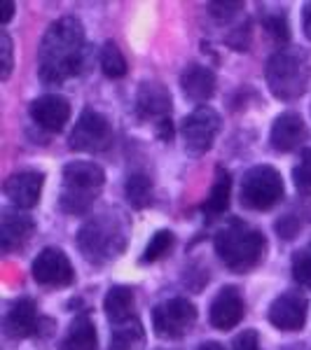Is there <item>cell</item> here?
Segmentation results:
<instances>
[{"label":"cell","mask_w":311,"mask_h":350,"mask_svg":"<svg viewBox=\"0 0 311 350\" xmlns=\"http://www.w3.org/2000/svg\"><path fill=\"white\" fill-rule=\"evenodd\" d=\"M84 59V28L75 16L54 21L38 47V72L45 84H61L77 75Z\"/></svg>","instance_id":"obj_1"},{"label":"cell","mask_w":311,"mask_h":350,"mask_svg":"<svg viewBox=\"0 0 311 350\" xmlns=\"http://www.w3.org/2000/svg\"><path fill=\"white\" fill-rule=\"evenodd\" d=\"M264 250H267L264 236L239 219L229 222L216 234V252L220 262L234 273H244V271L258 267L260 259L264 257Z\"/></svg>","instance_id":"obj_2"},{"label":"cell","mask_w":311,"mask_h":350,"mask_svg":"<svg viewBox=\"0 0 311 350\" xmlns=\"http://www.w3.org/2000/svg\"><path fill=\"white\" fill-rule=\"evenodd\" d=\"M267 77L269 92L281 100H295L309 87L311 80V59L304 49L286 47L279 49L267 61Z\"/></svg>","instance_id":"obj_3"},{"label":"cell","mask_w":311,"mask_h":350,"mask_svg":"<svg viewBox=\"0 0 311 350\" xmlns=\"http://www.w3.org/2000/svg\"><path fill=\"white\" fill-rule=\"evenodd\" d=\"M77 245L82 255L94 264H103L110 259L120 257L124 245H127V229L124 222L112 213L96 215L82 224L77 234Z\"/></svg>","instance_id":"obj_4"},{"label":"cell","mask_w":311,"mask_h":350,"mask_svg":"<svg viewBox=\"0 0 311 350\" xmlns=\"http://www.w3.org/2000/svg\"><path fill=\"white\" fill-rule=\"evenodd\" d=\"M105 173L92 161H73L64 168V189H61V211L68 215H82L92 208L96 191L103 187Z\"/></svg>","instance_id":"obj_5"},{"label":"cell","mask_w":311,"mask_h":350,"mask_svg":"<svg viewBox=\"0 0 311 350\" xmlns=\"http://www.w3.org/2000/svg\"><path fill=\"white\" fill-rule=\"evenodd\" d=\"M284 196V180L276 168L256 166L241 178L239 201L248 211H269Z\"/></svg>","instance_id":"obj_6"},{"label":"cell","mask_w":311,"mask_h":350,"mask_svg":"<svg viewBox=\"0 0 311 350\" xmlns=\"http://www.w3.org/2000/svg\"><path fill=\"white\" fill-rule=\"evenodd\" d=\"M112 143V129L108 120L96 110H84L80 120L75 122V129L68 138V148L75 152H103Z\"/></svg>","instance_id":"obj_7"},{"label":"cell","mask_w":311,"mask_h":350,"mask_svg":"<svg viewBox=\"0 0 311 350\" xmlns=\"http://www.w3.org/2000/svg\"><path fill=\"white\" fill-rule=\"evenodd\" d=\"M197 323V308L188 299H169L152 310V327L162 338H180Z\"/></svg>","instance_id":"obj_8"},{"label":"cell","mask_w":311,"mask_h":350,"mask_svg":"<svg viewBox=\"0 0 311 350\" xmlns=\"http://www.w3.org/2000/svg\"><path fill=\"white\" fill-rule=\"evenodd\" d=\"M220 131V115L208 105L197 108L183 122V140L192 154H203L213 148V140Z\"/></svg>","instance_id":"obj_9"},{"label":"cell","mask_w":311,"mask_h":350,"mask_svg":"<svg viewBox=\"0 0 311 350\" xmlns=\"http://www.w3.org/2000/svg\"><path fill=\"white\" fill-rule=\"evenodd\" d=\"M33 278H36L38 285L45 287H64L73 283L75 273H73V267L64 255V250L45 247L36 262H33Z\"/></svg>","instance_id":"obj_10"},{"label":"cell","mask_w":311,"mask_h":350,"mask_svg":"<svg viewBox=\"0 0 311 350\" xmlns=\"http://www.w3.org/2000/svg\"><path fill=\"white\" fill-rule=\"evenodd\" d=\"M136 115L143 122H155V126L171 120V94L160 82L140 84L136 96Z\"/></svg>","instance_id":"obj_11"},{"label":"cell","mask_w":311,"mask_h":350,"mask_svg":"<svg viewBox=\"0 0 311 350\" xmlns=\"http://www.w3.org/2000/svg\"><path fill=\"white\" fill-rule=\"evenodd\" d=\"M309 301L299 292H286L269 306V323L284 332H297L307 323Z\"/></svg>","instance_id":"obj_12"},{"label":"cell","mask_w":311,"mask_h":350,"mask_svg":"<svg viewBox=\"0 0 311 350\" xmlns=\"http://www.w3.org/2000/svg\"><path fill=\"white\" fill-rule=\"evenodd\" d=\"M246 313V304H244V297L236 287H223L218 292L216 299L211 304V325L216 329H232L241 323Z\"/></svg>","instance_id":"obj_13"},{"label":"cell","mask_w":311,"mask_h":350,"mask_svg":"<svg viewBox=\"0 0 311 350\" xmlns=\"http://www.w3.org/2000/svg\"><path fill=\"white\" fill-rule=\"evenodd\" d=\"M31 117L38 126L56 133L71 120V103H68L64 96H56V94L40 96V98H36L31 103Z\"/></svg>","instance_id":"obj_14"},{"label":"cell","mask_w":311,"mask_h":350,"mask_svg":"<svg viewBox=\"0 0 311 350\" xmlns=\"http://www.w3.org/2000/svg\"><path fill=\"white\" fill-rule=\"evenodd\" d=\"M42 183H45L42 173L19 171L5 180L3 189H5V196H8L16 208H33L40 201Z\"/></svg>","instance_id":"obj_15"},{"label":"cell","mask_w":311,"mask_h":350,"mask_svg":"<svg viewBox=\"0 0 311 350\" xmlns=\"http://www.w3.org/2000/svg\"><path fill=\"white\" fill-rule=\"evenodd\" d=\"M304 138H307V126L297 112H284L276 117L274 126H271V148L279 152H290L299 148Z\"/></svg>","instance_id":"obj_16"},{"label":"cell","mask_w":311,"mask_h":350,"mask_svg":"<svg viewBox=\"0 0 311 350\" xmlns=\"http://www.w3.org/2000/svg\"><path fill=\"white\" fill-rule=\"evenodd\" d=\"M38 327V313L36 304L31 299H19L12 304V308L5 315V334L10 338H26L36 332Z\"/></svg>","instance_id":"obj_17"},{"label":"cell","mask_w":311,"mask_h":350,"mask_svg":"<svg viewBox=\"0 0 311 350\" xmlns=\"http://www.w3.org/2000/svg\"><path fill=\"white\" fill-rule=\"evenodd\" d=\"M180 87H183V94L188 98L197 100V103H203V100H208L213 92H216V75L208 68L192 64L180 75Z\"/></svg>","instance_id":"obj_18"},{"label":"cell","mask_w":311,"mask_h":350,"mask_svg":"<svg viewBox=\"0 0 311 350\" xmlns=\"http://www.w3.org/2000/svg\"><path fill=\"white\" fill-rule=\"evenodd\" d=\"M33 231V219L19 213L5 211L3 213V224H0V243H3L5 252H12L16 247H21L28 241Z\"/></svg>","instance_id":"obj_19"},{"label":"cell","mask_w":311,"mask_h":350,"mask_svg":"<svg viewBox=\"0 0 311 350\" xmlns=\"http://www.w3.org/2000/svg\"><path fill=\"white\" fill-rule=\"evenodd\" d=\"M61 350H99L94 323L87 313L77 315L68 327V334L61 341Z\"/></svg>","instance_id":"obj_20"},{"label":"cell","mask_w":311,"mask_h":350,"mask_svg":"<svg viewBox=\"0 0 311 350\" xmlns=\"http://www.w3.org/2000/svg\"><path fill=\"white\" fill-rule=\"evenodd\" d=\"M103 308H105V315L112 325H127L134 315V290L132 287H124V285H117L105 295V301H103Z\"/></svg>","instance_id":"obj_21"},{"label":"cell","mask_w":311,"mask_h":350,"mask_svg":"<svg viewBox=\"0 0 311 350\" xmlns=\"http://www.w3.org/2000/svg\"><path fill=\"white\" fill-rule=\"evenodd\" d=\"M229 194H232V178L227 171L218 168L216 171V183H213L211 191H208L206 201H203L201 211L206 213L208 217H218L223 215L229 208Z\"/></svg>","instance_id":"obj_22"},{"label":"cell","mask_w":311,"mask_h":350,"mask_svg":"<svg viewBox=\"0 0 311 350\" xmlns=\"http://www.w3.org/2000/svg\"><path fill=\"white\" fill-rule=\"evenodd\" d=\"M124 191H127V201L134 208H145L152 199V180L143 173H134L129 175Z\"/></svg>","instance_id":"obj_23"},{"label":"cell","mask_w":311,"mask_h":350,"mask_svg":"<svg viewBox=\"0 0 311 350\" xmlns=\"http://www.w3.org/2000/svg\"><path fill=\"white\" fill-rule=\"evenodd\" d=\"M101 68L108 77H124L127 75V61H124V54L120 52L115 42L108 40L101 49Z\"/></svg>","instance_id":"obj_24"},{"label":"cell","mask_w":311,"mask_h":350,"mask_svg":"<svg viewBox=\"0 0 311 350\" xmlns=\"http://www.w3.org/2000/svg\"><path fill=\"white\" fill-rule=\"evenodd\" d=\"M140 343H143V329L138 323L120 325L110 338V350H138Z\"/></svg>","instance_id":"obj_25"},{"label":"cell","mask_w":311,"mask_h":350,"mask_svg":"<svg viewBox=\"0 0 311 350\" xmlns=\"http://www.w3.org/2000/svg\"><path fill=\"white\" fill-rule=\"evenodd\" d=\"M171 247H173V234H171V231H157V234L152 236V241L148 243V247H145L140 262H145V264L157 262V259L166 255Z\"/></svg>","instance_id":"obj_26"},{"label":"cell","mask_w":311,"mask_h":350,"mask_svg":"<svg viewBox=\"0 0 311 350\" xmlns=\"http://www.w3.org/2000/svg\"><path fill=\"white\" fill-rule=\"evenodd\" d=\"M293 278L302 287L311 290V243L304 245L302 250H297L295 257H293Z\"/></svg>","instance_id":"obj_27"},{"label":"cell","mask_w":311,"mask_h":350,"mask_svg":"<svg viewBox=\"0 0 311 350\" xmlns=\"http://www.w3.org/2000/svg\"><path fill=\"white\" fill-rule=\"evenodd\" d=\"M293 180L299 194H311V148L302 150L299 154V163L293 171Z\"/></svg>","instance_id":"obj_28"},{"label":"cell","mask_w":311,"mask_h":350,"mask_svg":"<svg viewBox=\"0 0 311 350\" xmlns=\"http://www.w3.org/2000/svg\"><path fill=\"white\" fill-rule=\"evenodd\" d=\"M264 28L269 31V36L274 38L276 42H288V38H290V33H288V21L284 14H271V16H264Z\"/></svg>","instance_id":"obj_29"},{"label":"cell","mask_w":311,"mask_h":350,"mask_svg":"<svg viewBox=\"0 0 311 350\" xmlns=\"http://www.w3.org/2000/svg\"><path fill=\"white\" fill-rule=\"evenodd\" d=\"M12 72V40L8 33H0V80H8Z\"/></svg>","instance_id":"obj_30"},{"label":"cell","mask_w":311,"mask_h":350,"mask_svg":"<svg viewBox=\"0 0 311 350\" xmlns=\"http://www.w3.org/2000/svg\"><path fill=\"white\" fill-rule=\"evenodd\" d=\"M232 350H260V338H258V332L248 329L244 334H239L234 338V348Z\"/></svg>","instance_id":"obj_31"},{"label":"cell","mask_w":311,"mask_h":350,"mask_svg":"<svg viewBox=\"0 0 311 350\" xmlns=\"http://www.w3.org/2000/svg\"><path fill=\"white\" fill-rule=\"evenodd\" d=\"M241 8H244L241 3H211V5H208L211 14L213 16H220V19H229V16L239 12Z\"/></svg>","instance_id":"obj_32"},{"label":"cell","mask_w":311,"mask_h":350,"mask_svg":"<svg viewBox=\"0 0 311 350\" xmlns=\"http://www.w3.org/2000/svg\"><path fill=\"white\" fill-rule=\"evenodd\" d=\"M155 129H157V135H160L162 140H171V135H173L171 120H169V122H164V124H160V126H155Z\"/></svg>","instance_id":"obj_33"},{"label":"cell","mask_w":311,"mask_h":350,"mask_svg":"<svg viewBox=\"0 0 311 350\" xmlns=\"http://www.w3.org/2000/svg\"><path fill=\"white\" fill-rule=\"evenodd\" d=\"M0 10H3V14H0V21H3V24H8L10 19H12V14H14V3H3L0 5Z\"/></svg>","instance_id":"obj_34"},{"label":"cell","mask_w":311,"mask_h":350,"mask_svg":"<svg viewBox=\"0 0 311 350\" xmlns=\"http://www.w3.org/2000/svg\"><path fill=\"white\" fill-rule=\"evenodd\" d=\"M304 33L311 40V3H307V8H304Z\"/></svg>","instance_id":"obj_35"},{"label":"cell","mask_w":311,"mask_h":350,"mask_svg":"<svg viewBox=\"0 0 311 350\" xmlns=\"http://www.w3.org/2000/svg\"><path fill=\"white\" fill-rule=\"evenodd\" d=\"M197 350H225V348L220 346V343H216V341H208V343H201Z\"/></svg>","instance_id":"obj_36"}]
</instances>
